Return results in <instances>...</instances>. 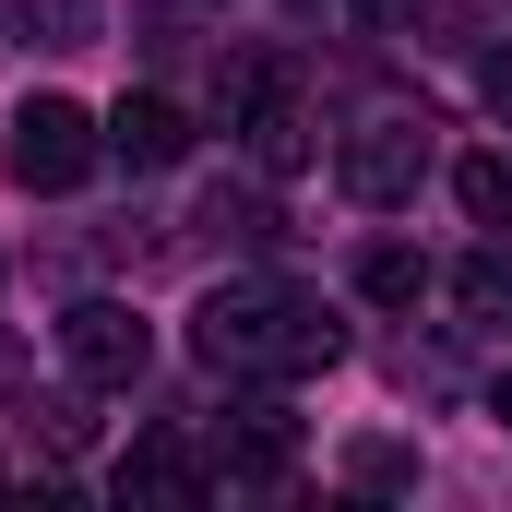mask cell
I'll list each match as a JSON object with an SVG mask.
<instances>
[{
    "instance_id": "cell-7",
    "label": "cell",
    "mask_w": 512,
    "mask_h": 512,
    "mask_svg": "<svg viewBox=\"0 0 512 512\" xmlns=\"http://www.w3.org/2000/svg\"><path fill=\"white\" fill-rule=\"evenodd\" d=\"M108 155H120L131 179L179 167V155H191V108H179V96H120V108H108Z\"/></svg>"
},
{
    "instance_id": "cell-15",
    "label": "cell",
    "mask_w": 512,
    "mask_h": 512,
    "mask_svg": "<svg viewBox=\"0 0 512 512\" xmlns=\"http://www.w3.org/2000/svg\"><path fill=\"white\" fill-rule=\"evenodd\" d=\"M477 96H489V120L512 131V36H501V48H489V60H477Z\"/></svg>"
},
{
    "instance_id": "cell-5",
    "label": "cell",
    "mask_w": 512,
    "mask_h": 512,
    "mask_svg": "<svg viewBox=\"0 0 512 512\" xmlns=\"http://www.w3.org/2000/svg\"><path fill=\"white\" fill-rule=\"evenodd\" d=\"M60 370L84 393H131L155 370V322L131 310V298H84V310H60Z\"/></svg>"
},
{
    "instance_id": "cell-6",
    "label": "cell",
    "mask_w": 512,
    "mask_h": 512,
    "mask_svg": "<svg viewBox=\"0 0 512 512\" xmlns=\"http://www.w3.org/2000/svg\"><path fill=\"white\" fill-rule=\"evenodd\" d=\"M215 465H227L239 489H286V477H298V417H286V405H227Z\"/></svg>"
},
{
    "instance_id": "cell-16",
    "label": "cell",
    "mask_w": 512,
    "mask_h": 512,
    "mask_svg": "<svg viewBox=\"0 0 512 512\" xmlns=\"http://www.w3.org/2000/svg\"><path fill=\"white\" fill-rule=\"evenodd\" d=\"M346 12H358L370 36H393V24H417V0H346Z\"/></svg>"
},
{
    "instance_id": "cell-10",
    "label": "cell",
    "mask_w": 512,
    "mask_h": 512,
    "mask_svg": "<svg viewBox=\"0 0 512 512\" xmlns=\"http://www.w3.org/2000/svg\"><path fill=\"white\" fill-rule=\"evenodd\" d=\"M453 191H465L477 227H512V143H477V155L453 167Z\"/></svg>"
},
{
    "instance_id": "cell-17",
    "label": "cell",
    "mask_w": 512,
    "mask_h": 512,
    "mask_svg": "<svg viewBox=\"0 0 512 512\" xmlns=\"http://www.w3.org/2000/svg\"><path fill=\"white\" fill-rule=\"evenodd\" d=\"M489 417H501V429H512V370H501V382H489Z\"/></svg>"
},
{
    "instance_id": "cell-14",
    "label": "cell",
    "mask_w": 512,
    "mask_h": 512,
    "mask_svg": "<svg viewBox=\"0 0 512 512\" xmlns=\"http://www.w3.org/2000/svg\"><path fill=\"white\" fill-rule=\"evenodd\" d=\"M346 477H358V489H417V453H405V441H358Z\"/></svg>"
},
{
    "instance_id": "cell-4",
    "label": "cell",
    "mask_w": 512,
    "mask_h": 512,
    "mask_svg": "<svg viewBox=\"0 0 512 512\" xmlns=\"http://www.w3.org/2000/svg\"><path fill=\"white\" fill-rule=\"evenodd\" d=\"M96 155H108V131L84 120L72 96H24V108H12V143H0L12 191H84V179H96Z\"/></svg>"
},
{
    "instance_id": "cell-13",
    "label": "cell",
    "mask_w": 512,
    "mask_h": 512,
    "mask_svg": "<svg viewBox=\"0 0 512 512\" xmlns=\"http://www.w3.org/2000/svg\"><path fill=\"white\" fill-rule=\"evenodd\" d=\"M453 298H465L477 322H512V251H465L453 262Z\"/></svg>"
},
{
    "instance_id": "cell-8",
    "label": "cell",
    "mask_w": 512,
    "mask_h": 512,
    "mask_svg": "<svg viewBox=\"0 0 512 512\" xmlns=\"http://www.w3.org/2000/svg\"><path fill=\"white\" fill-rule=\"evenodd\" d=\"M108 489H120V501H143V512H191V501H203V465H191L167 429H143V441L120 453V477H108Z\"/></svg>"
},
{
    "instance_id": "cell-9",
    "label": "cell",
    "mask_w": 512,
    "mask_h": 512,
    "mask_svg": "<svg viewBox=\"0 0 512 512\" xmlns=\"http://www.w3.org/2000/svg\"><path fill=\"white\" fill-rule=\"evenodd\" d=\"M0 24L24 48H96V0H0Z\"/></svg>"
},
{
    "instance_id": "cell-1",
    "label": "cell",
    "mask_w": 512,
    "mask_h": 512,
    "mask_svg": "<svg viewBox=\"0 0 512 512\" xmlns=\"http://www.w3.org/2000/svg\"><path fill=\"white\" fill-rule=\"evenodd\" d=\"M191 358L215 370V382H310V370H334L346 358V322L310 298V286H286V274H227V286H203V310H191Z\"/></svg>"
},
{
    "instance_id": "cell-12",
    "label": "cell",
    "mask_w": 512,
    "mask_h": 512,
    "mask_svg": "<svg viewBox=\"0 0 512 512\" xmlns=\"http://www.w3.org/2000/svg\"><path fill=\"white\" fill-rule=\"evenodd\" d=\"M203 227H215V239H239V251H274V239H286V215H274L262 191H215V203H203Z\"/></svg>"
},
{
    "instance_id": "cell-3",
    "label": "cell",
    "mask_w": 512,
    "mask_h": 512,
    "mask_svg": "<svg viewBox=\"0 0 512 512\" xmlns=\"http://www.w3.org/2000/svg\"><path fill=\"white\" fill-rule=\"evenodd\" d=\"M429 108H370V120L334 143V179H346V203H370V215H393V203H417V179H429Z\"/></svg>"
},
{
    "instance_id": "cell-11",
    "label": "cell",
    "mask_w": 512,
    "mask_h": 512,
    "mask_svg": "<svg viewBox=\"0 0 512 512\" xmlns=\"http://www.w3.org/2000/svg\"><path fill=\"white\" fill-rule=\"evenodd\" d=\"M358 298H382V310H417V298H429V262L405 251V239H382V251H358Z\"/></svg>"
},
{
    "instance_id": "cell-2",
    "label": "cell",
    "mask_w": 512,
    "mask_h": 512,
    "mask_svg": "<svg viewBox=\"0 0 512 512\" xmlns=\"http://www.w3.org/2000/svg\"><path fill=\"white\" fill-rule=\"evenodd\" d=\"M215 120L239 131V155H251L262 179H298V167H310V108H298V72H286L274 48H239V60L215 72Z\"/></svg>"
}]
</instances>
